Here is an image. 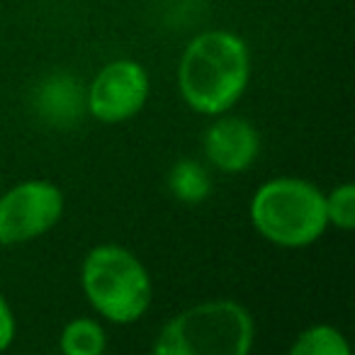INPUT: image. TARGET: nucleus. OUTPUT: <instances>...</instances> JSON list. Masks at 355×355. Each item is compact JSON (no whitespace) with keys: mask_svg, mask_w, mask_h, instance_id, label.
<instances>
[{"mask_svg":"<svg viewBox=\"0 0 355 355\" xmlns=\"http://www.w3.org/2000/svg\"><path fill=\"white\" fill-rule=\"evenodd\" d=\"M66 200L49 180H25L0 195V246L35 241L59 224Z\"/></svg>","mask_w":355,"mask_h":355,"instance_id":"nucleus-5","label":"nucleus"},{"mask_svg":"<svg viewBox=\"0 0 355 355\" xmlns=\"http://www.w3.org/2000/svg\"><path fill=\"white\" fill-rule=\"evenodd\" d=\"M37 110L51 124H73L85 112V90H80L78 80L69 73H56L42 80L37 90Z\"/></svg>","mask_w":355,"mask_h":355,"instance_id":"nucleus-8","label":"nucleus"},{"mask_svg":"<svg viewBox=\"0 0 355 355\" xmlns=\"http://www.w3.org/2000/svg\"><path fill=\"white\" fill-rule=\"evenodd\" d=\"M205 158L222 173H243L261 151V134L248 119L217 114L202 137Z\"/></svg>","mask_w":355,"mask_h":355,"instance_id":"nucleus-7","label":"nucleus"},{"mask_svg":"<svg viewBox=\"0 0 355 355\" xmlns=\"http://www.w3.org/2000/svg\"><path fill=\"white\" fill-rule=\"evenodd\" d=\"M248 219L258 236L280 248H306L329 229L324 193L295 175L266 180L253 193Z\"/></svg>","mask_w":355,"mask_h":355,"instance_id":"nucleus-3","label":"nucleus"},{"mask_svg":"<svg viewBox=\"0 0 355 355\" xmlns=\"http://www.w3.org/2000/svg\"><path fill=\"white\" fill-rule=\"evenodd\" d=\"M88 304L110 324H137L151 306L153 285L141 258L117 243L90 248L80 266Z\"/></svg>","mask_w":355,"mask_h":355,"instance_id":"nucleus-4","label":"nucleus"},{"mask_svg":"<svg viewBox=\"0 0 355 355\" xmlns=\"http://www.w3.org/2000/svg\"><path fill=\"white\" fill-rule=\"evenodd\" d=\"M148 88V73L139 61L114 59L85 88V112L103 124L129 122L144 110Z\"/></svg>","mask_w":355,"mask_h":355,"instance_id":"nucleus-6","label":"nucleus"},{"mask_svg":"<svg viewBox=\"0 0 355 355\" xmlns=\"http://www.w3.org/2000/svg\"><path fill=\"white\" fill-rule=\"evenodd\" d=\"M168 190L178 202L200 205L212 193V180H209L207 168L193 158H183L168 173Z\"/></svg>","mask_w":355,"mask_h":355,"instance_id":"nucleus-9","label":"nucleus"},{"mask_svg":"<svg viewBox=\"0 0 355 355\" xmlns=\"http://www.w3.org/2000/svg\"><path fill=\"white\" fill-rule=\"evenodd\" d=\"M251 80V51L229 30H207L185 44L178 64V90L193 112L224 114L243 98Z\"/></svg>","mask_w":355,"mask_h":355,"instance_id":"nucleus-1","label":"nucleus"},{"mask_svg":"<svg viewBox=\"0 0 355 355\" xmlns=\"http://www.w3.org/2000/svg\"><path fill=\"white\" fill-rule=\"evenodd\" d=\"M256 338L251 311L234 300H207L163 324L156 355H248Z\"/></svg>","mask_w":355,"mask_h":355,"instance_id":"nucleus-2","label":"nucleus"},{"mask_svg":"<svg viewBox=\"0 0 355 355\" xmlns=\"http://www.w3.org/2000/svg\"><path fill=\"white\" fill-rule=\"evenodd\" d=\"M15 331H17L15 316H12V309H10V304H8V300L3 297V292H0V353L12 345Z\"/></svg>","mask_w":355,"mask_h":355,"instance_id":"nucleus-13","label":"nucleus"},{"mask_svg":"<svg viewBox=\"0 0 355 355\" xmlns=\"http://www.w3.org/2000/svg\"><path fill=\"white\" fill-rule=\"evenodd\" d=\"M290 355H350V345L336 326L314 324L295 336Z\"/></svg>","mask_w":355,"mask_h":355,"instance_id":"nucleus-11","label":"nucleus"},{"mask_svg":"<svg viewBox=\"0 0 355 355\" xmlns=\"http://www.w3.org/2000/svg\"><path fill=\"white\" fill-rule=\"evenodd\" d=\"M59 345L66 355H100L107 348V334L100 321L78 316L64 326Z\"/></svg>","mask_w":355,"mask_h":355,"instance_id":"nucleus-10","label":"nucleus"},{"mask_svg":"<svg viewBox=\"0 0 355 355\" xmlns=\"http://www.w3.org/2000/svg\"><path fill=\"white\" fill-rule=\"evenodd\" d=\"M324 207L329 227H336L340 232H350L355 227V185H336L329 195H324Z\"/></svg>","mask_w":355,"mask_h":355,"instance_id":"nucleus-12","label":"nucleus"}]
</instances>
